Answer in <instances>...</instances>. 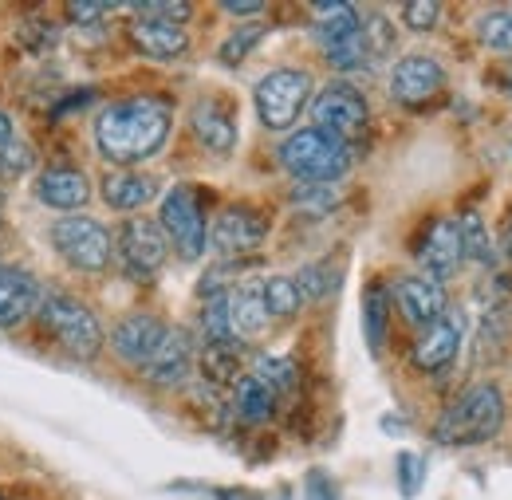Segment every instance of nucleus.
<instances>
[{
  "label": "nucleus",
  "mask_w": 512,
  "mask_h": 500,
  "mask_svg": "<svg viewBox=\"0 0 512 500\" xmlns=\"http://www.w3.org/2000/svg\"><path fill=\"white\" fill-rule=\"evenodd\" d=\"M170 123H174V111H170L166 99H154V95L119 99V103H111V107L95 119L99 154H103L107 162H115L119 170H130V166L154 158V154L166 146Z\"/></svg>",
  "instance_id": "f257e3e1"
},
{
  "label": "nucleus",
  "mask_w": 512,
  "mask_h": 500,
  "mask_svg": "<svg viewBox=\"0 0 512 500\" xmlns=\"http://www.w3.org/2000/svg\"><path fill=\"white\" fill-rule=\"evenodd\" d=\"M505 426V394L497 382H473L461 390L434 422L438 445H485Z\"/></svg>",
  "instance_id": "f03ea898"
},
{
  "label": "nucleus",
  "mask_w": 512,
  "mask_h": 500,
  "mask_svg": "<svg viewBox=\"0 0 512 500\" xmlns=\"http://www.w3.org/2000/svg\"><path fill=\"white\" fill-rule=\"evenodd\" d=\"M276 158L296 182H308V186H335L351 170V146L323 134L316 126H304V130L288 134L280 142Z\"/></svg>",
  "instance_id": "7ed1b4c3"
},
{
  "label": "nucleus",
  "mask_w": 512,
  "mask_h": 500,
  "mask_svg": "<svg viewBox=\"0 0 512 500\" xmlns=\"http://www.w3.org/2000/svg\"><path fill=\"white\" fill-rule=\"evenodd\" d=\"M40 323H44V331L64 347L71 359H95L99 351H103V327H99V319L95 312L83 304V300H75V296H67V292H44V300H40Z\"/></svg>",
  "instance_id": "20e7f679"
},
{
  "label": "nucleus",
  "mask_w": 512,
  "mask_h": 500,
  "mask_svg": "<svg viewBox=\"0 0 512 500\" xmlns=\"http://www.w3.org/2000/svg\"><path fill=\"white\" fill-rule=\"evenodd\" d=\"M52 245L64 256L75 272H87V276H99L111 268V256H115V237L107 225H99L95 217H79V213H67L52 225Z\"/></svg>",
  "instance_id": "39448f33"
},
{
  "label": "nucleus",
  "mask_w": 512,
  "mask_h": 500,
  "mask_svg": "<svg viewBox=\"0 0 512 500\" xmlns=\"http://www.w3.org/2000/svg\"><path fill=\"white\" fill-rule=\"evenodd\" d=\"M256 115L268 130H292L296 119L304 115L308 99H312V75L300 67H280L268 71L253 91Z\"/></svg>",
  "instance_id": "423d86ee"
},
{
  "label": "nucleus",
  "mask_w": 512,
  "mask_h": 500,
  "mask_svg": "<svg viewBox=\"0 0 512 500\" xmlns=\"http://www.w3.org/2000/svg\"><path fill=\"white\" fill-rule=\"evenodd\" d=\"M158 229L166 233V241L178 249L182 260H201L205 256V249H209V225H205V209H201L197 189L174 186L162 197Z\"/></svg>",
  "instance_id": "0eeeda50"
},
{
  "label": "nucleus",
  "mask_w": 512,
  "mask_h": 500,
  "mask_svg": "<svg viewBox=\"0 0 512 500\" xmlns=\"http://www.w3.org/2000/svg\"><path fill=\"white\" fill-rule=\"evenodd\" d=\"M367 123H371V107L351 83H327L312 99V126L347 146L367 134Z\"/></svg>",
  "instance_id": "6e6552de"
},
{
  "label": "nucleus",
  "mask_w": 512,
  "mask_h": 500,
  "mask_svg": "<svg viewBox=\"0 0 512 500\" xmlns=\"http://www.w3.org/2000/svg\"><path fill=\"white\" fill-rule=\"evenodd\" d=\"M115 252H119V260H123L130 280H154V272H158V268L166 264V256H170V241H166V233L158 229V221H150V217H130L127 225L119 229V237H115Z\"/></svg>",
  "instance_id": "1a4fd4ad"
},
{
  "label": "nucleus",
  "mask_w": 512,
  "mask_h": 500,
  "mask_svg": "<svg viewBox=\"0 0 512 500\" xmlns=\"http://www.w3.org/2000/svg\"><path fill=\"white\" fill-rule=\"evenodd\" d=\"M268 241V217L253 205H229L209 229V245L221 256H249Z\"/></svg>",
  "instance_id": "9d476101"
},
{
  "label": "nucleus",
  "mask_w": 512,
  "mask_h": 500,
  "mask_svg": "<svg viewBox=\"0 0 512 500\" xmlns=\"http://www.w3.org/2000/svg\"><path fill=\"white\" fill-rule=\"evenodd\" d=\"M442 87H446V71H442V63L430 60V56H402V60L394 63V71H390L394 103L414 107V111L434 103L442 95Z\"/></svg>",
  "instance_id": "9b49d317"
},
{
  "label": "nucleus",
  "mask_w": 512,
  "mask_h": 500,
  "mask_svg": "<svg viewBox=\"0 0 512 500\" xmlns=\"http://www.w3.org/2000/svg\"><path fill=\"white\" fill-rule=\"evenodd\" d=\"M414 256H418L422 272H426L434 284L453 280V276L461 272V264H465V256H461V237H457V221H449V217L430 221L426 233H422V241H418V249H414Z\"/></svg>",
  "instance_id": "f8f14e48"
},
{
  "label": "nucleus",
  "mask_w": 512,
  "mask_h": 500,
  "mask_svg": "<svg viewBox=\"0 0 512 500\" xmlns=\"http://www.w3.org/2000/svg\"><path fill=\"white\" fill-rule=\"evenodd\" d=\"M170 335V323H162L158 315H127V319H119L115 323V331H111V347H115V355L130 363V367H146L154 355H158V347H162V339Z\"/></svg>",
  "instance_id": "ddd939ff"
},
{
  "label": "nucleus",
  "mask_w": 512,
  "mask_h": 500,
  "mask_svg": "<svg viewBox=\"0 0 512 500\" xmlns=\"http://www.w3.org/2000/svg\"><path fill=\"white\" fill-rule=\"evenodd\" d=\"M390 304L398 308L406 323H414L422 331L426 323L446 315V288L434 284L430 276H398L390 284Z\"/></svg>",
  "instance_id": "4468645a"
},
{
  "label": "nucleus",
  "mask_w": 512,
  "mask_h": 500,
  "mask_svg": "<svg viewBox=\"0 0 512 500\" xmlns=\"http://www.w3.org/2000/svg\"><path fill=\"white\" fill-rule=\"evenodd\" d=\"M457 351H461V319L442 315V319H434L418 331V339L410 347V363L426 375H438L457 359Z\"/></svg>",
  "instance_id": "2eb2a0df"
},
{
  "label": "nucleus",
  "mask_w": 512,
  "mask_h": 500,
  "mask_svg": "<svg viewBox=\"0 0 512 500\" xmlns=\"http://www.w3.org/2000/svg\"><path fill=\"white\" fill-rule=\"evenodd\" d=\"M130 44L146 56V60H182L190 52V36L182 24H170V20H146V16H134L130 20Z\"/></svg>",
  "instance_id": "dca6fc26"
},
{
  "label": "nucleus",
  "mask_w": 512,
  "mask_h": 500,
  "mask_svg": "<svg viewBox=\"0 0 512 500\" xmlns=\"http://www.w3.org/2000/svg\"><path fill=\"white\" fill-rule=\"evenodd\" d=\"M193 371V339L190 331H182V327H170V335L162 339V347H158V355L142 367V378L146 382H154V386H182Z\"/></svg>",
  "instance_id": "f3484780"
},
{
  "label": "nucleus",
  "mask_w": 512,
  "mask_h": 500,
  "mask_svg": "<svg viewBox=\"0 0 512 500\" xmlns=\"http://www.w3.org/2000/svg\"><path fill=\"white\" fill-rule=\"evenodd\" d=\"M190 126L197 134V142L213 154H229L237 146V119H233V107L225 99H201L193 103Z\"/></svg>",
  "instance_id": "a211bd4d"
},
{
  "label": "nucleus",
  "mask_w": 512,
  "mask_h": 500,
  "mask_svg": "<svg viewBox=\"0 0 512 500\" xmlns=\"http://www.w3.org/2000/svg\"><path fill=\"white\" fill-rule=\"evenodd\" d=\"M44 288L24 268H0V327H20L40 312Z\"/></svg>",
  "instance_id": "6ab92c4d"
},
{
  "label": "nucleus",
  "mask_w": 512,
  "mask_h": 500,
  "mask_svg": "<svg viewBox=\"0 0 512 500\" xmlns=\"http://www.w3.org/2000/svg\"><path fill=\"white\" fill-rule=\"evenodd\" d=\"M36 197L48 205V209H60V213H71V209H83L91 201V182L79 166H48L36 182Z\"/></svg>",
  "instance_id": "aec40b11"
},
{
  "label": "nucleus",
  "mask_w": 512,
  "mask_h": 500,
  "mask_svg": "<svg viewBox=\"0 0 512 500\" xmlns=\"http://www.w3.org/2000/svg\"><path fill=\"white\" fill-rule=\"evenodd\" d=\"M99 193L111 209L119 213H134L142 205H150L158 197V178L150 174H138V170H107L103 182H99Z\"/></svg>",
  "instance_id": "412c9836"
},
{
  "label": "nucleus",
  "mask_w": 512,
  "mask_h": 500,
  "mask_svg": "<svg viewBox=\"0 0 512 500\" xmlns=\"http://www.w3.org/2000/svg\"><path fill=\"white\" fill-rule=\"evenodd\" d=\"M312 12H316V40H320L323 56L343 48L347 40H355L363 28L355 4H312Z\"/></svg>",
  "instance_id": "4be33fe9"
},
{
  "label": "nucleus",
  "mask_w": 512,
  "mask_h": 500,
  "mask_svg": "<svg viewBox=\"0 0 512 500\" xmlns=\"http://www.w3.org/2000/svg\"><path fill=\"white\" fill-rule=\"evenodd\" d=\"M268 308H264V296H260V284H241L229 292V323H233V335L237 343H249L256 335H264L268 327Z\"/></svg>",
  "instance_id": "5701e85b"
},
{
  "label": "nucleus",
  "mask_w": 512,
  "mask_h": 500,
  "mask_svg": "<svg viewBox=\"0 0 512 500\" xmlns=\"http://www.w3.org/2000/svg\"><path fill=\"white\" fill-rule=\"evenodd\" d=\"M241 351H245V343H205L201 347V359H197L201 378L209 386H237V378L245 375Z\"/></svg>",
  "instance_id": "b1692460"
},
{
  "label": "nucleus",
  "mask_w": 512,
  "mask_h": 500,
  "mask_svg": "<svg viewBox=\"0 0 512 500\" xmlns=\"http://www.w3.org/2000/svg\"><path fill=\"white\" fill-rule=\"evenodd\" d=\"M233 414L241 422H249V426H260V422H268L276 414V394L260 378L241 375L237 386H233Z\"/></svg>",
  "instance_id": "393cba45"
},
{
  "label": "nucleus",
  "mask_w": 512,
  "mask_h": 500,
  "mask_svg": "<svg viewBox=\"0 0 512 500\" xmlns=\"http://www.w3.org/2000/svg\"><path fill=\"white\" fill-rule=\"evenodd\" d=\"M457 237H461V256H465V260L485 264V268L497 264V245H493V237H489L481 213H461V221H457Z\"/></svg>",
  "instance_id": "a878e982"
},
{
  "label": "nucleus",
  "mask_w": 512,
  "mask_h": 500,
  "mask_svg": "<svg viewBox=\"0 0 512 500\" xmlns=\"http://www.w3.org/2000/svg\"><path fill=\"white\" fill-rule=\"evenodd\" d=\"M386 323H390V288L386 284H371L363 296V335L367 347L379 355L386 343Z\"/></svg>",
  "instance_id": "bb28decb"
},
{
  "label": "nucleus",
  "mask_w": 512,
  "mask_h": 500,
  "mask_svg": "<svg viewBox=\"0 0 512 500\" xmlns=\"http://www.w3.org/2000/svg\"><path fill=\"white\" fill-rule=\"evenodd\" d=\"M339 264L335 260H316V264H308V268H300L292 280H296V288H300V300L304 304H320L323 296H331L335 292V284H339Z\"/></svg>",
  "instance_id": "cd10ccee"
},
{
  "label": "nucleus",
  "mask_w": 512,
  "mask_h": 500,
  "mask_svg": "<svg viewBox=\"0 0 512 500\" xmlns=\"http://www.w3.org/2000/svg\"><path fill=\"white\" fill-rule=\"evenodd\" d=\"M260 296H264V308H268L272 319H292V315L304 308L300 288H296L292 276H268V280L260 284Z\"/></svg>",
  "instance_id": "c85d7f7f"
},
{
  "label": "nucleus",
  "mask_w": 512,
  "mask_h": 500,
  "mask_svg": "<svg viewBox=\"0 0 512 500\" xmlns=\"http://www.w3.org/2000/svg\"><path fill=\"white\" fill-rule=\"evenodd\" d=\"M201 339L205 343H237L233 323H229V292L205 296V304H201Z\"/></svg>",
  "instance_id": "c756f323"
},
{
  "label": "nucleus",
  "mask_w": 512,
  "mask_h": 500,
  "mask_svg": "<svg viewBox=\"0 0 512 500\" xmlns=\"http://www.w3.org/2000/svg\"><path fill=\"white\" fill-rule=\"evenodd\" d=\"M477 36H481V44H485L489 52L509 56L512 52V8H493V12H485V16L477 20Z\"/></svg>",
  "instance_id": "7c9ffc66"
},
{
  "label": "nucleus",
  "mask_w": 512,
  "mask_h": 500,
  "mask_svg": "<svg viewBox=\"0 0 512 500\" xmlns=\"http://www.w3.org/2000/svg\"><path fill=\"white\" fill-rule=\"evenodd\" d=\"M249 375L260 378V382L280 398V394H288V390L296 386V363H292V359H280V355H260Z\"/></svg>",
  "instance_id": "2f4dec72"
},
{
  "label": "nucleus",
  "mask_w": 512,
  "mask_h": 500,
  "mask_svg": "<svg viewBox=\"0 0 512 500\" xmlns=\"http://www.w3.org/2000/svg\"><path fill=\"white\" fill-rule=\"evenodd\" d=\"M292 205L300 209V213H331L335 205H339V186H308V182H296L292 189Z\"/></svg>",
  "instance_id": "473e14b6"
},
{
  "label": "nucleus",
  "mask_w": 512,
  "mask_h": 500,
  "mask_svg": "<svg viewBox=\"0 0 512 500\" xmlns=\"http://www.w3.org/2000/svg\"><path fill=\"white\" fill-rule=\"evenodd\" d=\"M264 36V24H245V28H237L225 44H221V60L229 63V67H237V63L245 60L249 52L256 48V40Z\"/></svg>",
  "instance_id": "72a5a7b5"
},
{
  "label": "nucleus",
  "mask_w": 512,
  "mask_h": 500,
  "mask_svg": "<svg viewBox=\"0 0 512 500\" xmlns=\"http://www.w3.org/2000/svg\"><path fill=\"white\" fill-rule=\"evenodd\" d=\"M438 20H442V4L438 0H410V4H402V24L410 32H430V28H438Z\"/></svg>",
  "instance_id": "f704fd0d"
},
{
  "label": "nucleus",
  "mask_w": 512,
  "mask_h": 500,
  "mask_svg": "<svg viewBox=\"0 0 512 500\" xmlns=\"http://www.w3.org/2000/svg\"><path fill=\"white\" fill-rule=\"evenodd\" d=\"M130 12L146 16V20H170V24H186L190 20V4L182 0H146V4H130Z\"/></svg>",
  "instance_id": "c9c22d12"
},
{
  "label": "nucleus",
  "mask_w": 512,
  "mask_h": 500,
  "mask_svg": "<svg viewBox=\"0 0 512 500\" xmlns=\"http://www.w3.org/2000/svg\"><path fill=\"white\" fill-rule=\"evenodd\" d=\"M0 170H4V174H28V170H32V150L12 138V142L0 150Z\"/></svg>",
  "instance_id": "e433bc0d"
},
{
  "label": "nucleus",
  "mask_w": 512,
  "mask_h": 500,
  "mask_svg": "<svg viewBox=\"0 0 512 500\" xmlns=\"http://www.w3.org/2000/svg\"><path fill=\"white\" fill-rule=\"evenodd\" d=\"M422 461L414 457V453H402L398 457V485H402V497H414L418 493V485H422Z\"/></svg>",
  "instance_id": "4c0bfd02"
},
{
  "label": "nucleus",
  "mask_w": 512,
  "mask_h": 500,
  "mask_svg": "<svg viewBox=\"0 0 512 500\" xmlns=\"http://www.w3.org/2000/svg\"><path fill=\"white\" fill-rule=\"evenodd\" d=\"M111 12H115V4H67V16L79 20V24L103 20V16H111Z\"/></svg>",
  "instance_id": "58836bf2"
},
{
  "label": "nucleus",
  "mask_w": 512,
  "mask_h": 500,
  "mask_svg": "<svg viewBox=\"0 0 512 500\" xmlns=\"http://www.w3.org/2000/svg\"><path fill=\"white\" fill-rule=\"evenodd\" d=\"M221 8H225V12H233V16H260V12H264V4H260V0H225Z\"/></svg>",
  "instance_id": "ea45409f"
},
{
  "label": "nucleus",
  "mask_w": 512,
  "mask_h": 500,
  "mask_svg": "<svg viewBox=\"0 0 512 500\" xmlns=\"http://www.w3.org/2000/svg\"><path fill=\"white\" fill-rule=\"evenodd\" d=\"M8 142H12V123H8V115L0 111V150H4Z\"/></svg>",
  "instance_id": "a19ab883"
},
{
  "label": "nucleus",
  "mask_w": 512,
  "mask_h": 500,
  "mask_svg": "<svg viewBox=\"0 0 512 500\" xmlns=\"http://www.w3.org/2000/svg\"><path fill=\"white\" fill-rule=\"evenodd\" d=\"M497 79H501V87H505V91L512 95V63H505V67L497 71Z\"/></svg>",
  "instance_id": "79ce46f5"
},
{
  "label": "nucleus",
  "mask_w": 512,
  "mask_h": 500,
  "mask_svg": "<svg viewBox=\"0 0 512 500\" xmlns=\"http://www.w3.org/2000/svg\"><path fill=\"white\" fill-rule=\"evenodd\" d=\"M505 252L512 256V217H509V229H505Z\"/></svg>",
  "instance_id": "37998d69"
},
{
  "label": "nucleus",
  "mask_w": 512,
  "mask_h": 500,
  "mask_svg": "<svg viewBox=\"0 0 512 500\" xmlns=\"http://www.w3.org/2000/svg\"><path fill=\"white\" fill-rule=\"evenodd\" d=\"M0 205H4V193H0Z\"/></svg>",
  "instance_id": "c03bdc74"
},
{
  "label": "nucleus",
  "mask_w": 512,
  "mask_h": 500,
  "mask_svg": "<svg viewBox=\"0 0 512 500\" xmlns=\"http://www.w3.org/2000/svg\"><path fill=\"white\" fill-rule=\"evenodd\" d=\"M0 500H4V497H0Z\"/></svg>",
  "instance_id": "a18cd8bd"
}]
</instances>
